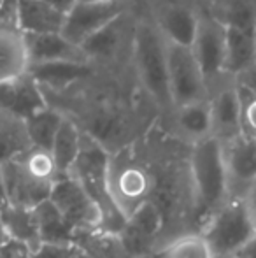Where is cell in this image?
Masks as SVG:
<instances>
[{
    "instance_id": "obj_5",
    "label": "cell",
    "mask_w": 256,
    "mask_h": 258,
    "mask_svg": "<svg viewBox=\"0 0 256 258\" xmlns=\"http://www.w3.org/2000/svg\"><path fill=\"white\" fill-rule=\"evenodd\" d=\"M49 201L75 232L100 228L102 223L100 207L81 186V183L68 174L60 176L55 181L49 194Z\"/></svg>"
},
{
    "instance_id": "obj_37",
    "label": "cell",
    "mask_w": 256,
    "mask_h": 258,
    "mask_svg": "<svg viewBox=\"0 0 256 258\" xmlns=\"http://www.w3.org/2000/svg\"><path fill=\"white\" fill-rule=\"evenodd\" d=\"M9 234H7V230H6V225H4V221H2V216H0V246H4L7 241H9Z\"/></svg>"
},
{
    "instance_id": "obj_26",
    "label": "cell",
    "mask_w": 256,
    "mask_h": 258,
    "mask_svg": "<svg viewBox=\"0 0 256 258\" xmlns=\"http://www.w3.org/2000/svg\"><path fill=\"white\" fill-rule=\"evenodd\" d=\"M25 121H27V130L28 137L32 141V146L49 151L53 146L56 132H58L60 125L63 121V114L48 105L46 109L35 112L34 116H30Z\"/></svg>"
},
{
    "instance_id": "obj_31",
    "label": "cell",
    "mask_w": 256,
    "mask_h": 258,
    "mask_svg": "<svg viewBox=\"0 0 256 258\" xmlns=\"http://www.w3.org/2000/svg\"><path fill=\"white\" fill-rule=\"evenodd\" d=\"M233 83H235L242 92L249 93L251 97H256V61L253 65H249L247 69H244L240 74H237L235 78H233Z\"/></svg>"
},
{
    "instance_id": "obj_39",
    "label": "cell",
    "mask_w": 256,
    "mask_h": 258,
    "mask_svg": "<svg viewBox=\"0 0 256 258\" xmlns=\"http://www.w3.org/2000/svg\"><path fill=\"white\" fill-rule=\"evenodd\" d=\"M254 61H256V51H254Z\"/></svg>"
},
{
    "instance_id": "obj_38",
    "label": "cell",
    "mask_w": 256,
    "mask_h": 258,
    "mask_svg": "<svg viewBox=\"0 0 256 258\" xmlns=\"http://www.w3.org/2000/svg\"><path fill=\"white\" fill-rule=\"evenodd\" d=\"M77 2H84V4H88V2H106V0H77Z\"/></svg>"
},
{
    "instance_id": "obj_6",
    "label": "cell",
    "mask_w": 256,
    "mask_h": 258,
    "mask_svg": "<svg viewBox=\"0 0 256 258\" xmlns=\"http://www.w3.org/2000/svg\"><path fill=\"white\" fill-rule=\"evenodd\" d=\"M125 11L121 0H106V2H77L70 13L65 16L60 34L70 44L81 48L93 34L120 18Z\"/></svg>"
},
{
    "instance_id": "obj_25",
    "label": "cell",
    "mask_w": 256,
    "mask_h": 258,
    "mask_svg": "<svg viewBox=\"0 0 256 258\" xmlns=\"http://www.w3.org/2000/svg\"><path fill=\"white\" fill-rule=\"evenodd\" d=\"M123 35H125V27H123V14H121L120 18H116L109 25L100 28L97 34H93L81 46V49L90 61L95 60V58H111L120 49Z\"/></svg>"
},
{
    "instance_id": "obj_23",
    "label": "cell",
    "mask_w": 256,
    "mask_h": 258,
    "mask_svg": "<svg viewBox=\"0 0 256 258\" xmlns=\"http://www.w3.org/2000/svg\"><path fill=\"white\" fill-rule=\"evenodd\" d=\"M74 244L81 248L90 258H132L125 249L120 235L99 228L75 232Z\"/></svg>"
},
{
    "instance_id": "obj_27",
    "label": "cell",
    "mask_w": 256,
    "mask_h": 258,
    "mask_svg": "<svg viewBox=\"0 0 256 258\" xmlns=\"http://www.w3.org/2000/svg\"><path fill=\"white\" fill-rule=\"evenodd\" d=\"M151 258H212V255L198 232H188L165 242L160 251Z\"/></svg>"
},
{
    "instance_id": "obj_10",
    "label": "cell",
    "mask_w": 256,
    "mask_h": 258,
    "mask_svg": "<svg viewBox=\"0 0 256 258\" xmlns=\"http://www.w3.org/2000/svg\"><path fill=\"white\" fill-rule=\"evenodd\" d=\"M0 170H2L7 202L11 206L35 209L39 204L49 199L55 183H46L34 177L18 158L2 163Z\"/></svg>"
},
{
    "instance_id": "obj_18",
    "label": "cell",
    "mask_w": 256,
    "mask_h": 258,
    "mask_svg": "<svg viewBox=\"0 0 256 258\" xmlns=\"http://www.w3.org/2000/svg\"><path fill=\"white\" fill-rule=\"evenodd\" d=\"M256 30L225 27V74H237L254 63Z\"/></svg>"
},
{
    "instance_id": "obj_3",
    "label": "cell",
    "mask_w": 256,
    "mask_h": 258,
    "mask_svg": "<svg viewBox=\"0 0 256 258\" xmlns=\"http://www.w3.org/2000/svg\"><path fill=\"white\" fill-rule=\"evenodd\" d=\"M135 61L144 86L160 107L170 109V88L167 69V42L158 27L142 23L135 32Z\"/></svg>"
},
{
    "instance_id": "obj_42",
    "label": "cell",
    "mask_w": 256,
    "mask_h": 258,
    "mask_svg": "<svg viewBox=\"0 0 256 258\" xmlns=\"http://www.w3.org/2000/svg\"><path fill=\"white\" fill-rule=\"evenodd\" d=\"M149 258H151V256H149Z\"/></svg>"
},
{
    "instance_id": "obj_17",
    "label": "cell",
    "mask_w": 256,
    "mask_h": 258,
    "mask_svg": "<svg viewBox=\"0 0 256 258\" xmlns=\"http://www.w3.org/2000/svg\"><path fill=\"white\" fill-rule=\"evenodd\" d=\"M28 67L25 34L20 28L0 27V83L20 78L28 72Z\"/></svg>"
},
{
    "instance_id": "obj_15",
    "label": "cell",
    "mask_w": 256,
    "mask_h": 258,
    "mask_svg": "<svg viewBox=\"0 0 256 258\" xmlns=\"http://www.w3.org/2000/svg\"><path fill=\"white\" fill-rule=\"evenodd\" d=\"M198 20L200 18L192 9L174 4L161 11L160 20H158V30L170 44L192 48L198 32Z\"/></svg>"
},
{
    "instance_id": "obj_30",
    "label": "cell",
    "mask_w": 256,
    "mask_h": 258,
    "mask_svg": "<svg viewBox=\"0 0 256 258\" xmlns=\"http://www.w3.org/2000/svg\"><path fill=\"white\" fill-rule=\"evenodd\" d=\"M237 90H239L240 100H242V134L256 137V97L242 92L239 86Z\"/></svg>"
},
{
    "instance_id": "obj_9",
    "label": "cell",
    "mask_w": 256,
    "mask_h": 258,
    "mask_svg": "<svg viewBox=\"0 0 256 258\" xmlns=\"http://www.w3.org/2000/svg\"><path fill=\"white\" fill-rule=\"evenodd\" d=\"M212 137L226 144L242 134V100L235 83L223 85L209 97Z\"/></svg>"
},
{
    "instance_id": "obj_33",
    "label": "cell",
    "mask_w": 256,
    "mask_h": 258,
    "mask_svg": "<svg viewBox=\"0 0 256 258\" xmlns=\"http://www.w3.org/2000/svg\"><path fill=\"white\" fill-rule=\"evenodd\" d=\"M242 197H244V201H246V207H247V211H249L251 221H253L254 230H256V183L242 195Z\"/></svg>"
},
{
    "instance_id": "obj_34",
    "label": "cell",
    "mask_w": 256,
    "mask_h": 258,
    "mask_svg": "<svg viewBox=\"0 0 256 258\" xmlns=\"http://www.w3.org/2000/svg\"><path fill=\"white\" fill-rule=\"evenodd\" d=\"M41 2L55 7L56 11H60V13H63L65 16H67V14L72 11V7L77 4V0H41Z\"/></svg>"
},
{
    "instance_id": "obj_12",
    "label": "cell",
    "mask_w": 256,
    "mask_h": 258,
    "mask_svg": "<svg viewBox=\"0 0 256 258\" xmlns=\"http://www.w3.org/2000/svg\"><path fill=\"white\" fill-rule=\"evenodd\" d=\"M48 107L46 97L39 83L32 78L30 72L13 79L0 83V109L21 119H28L35 112Z\"/></svg>"
},
{
    "instance_id": "obj_21",
    "label": "cell",
    "mask_w": 256,
    "mask_h": 258,
    "mask_svg": "<svg viewBox=\"0 0 256 258\" xmlns=\"http://www.w3.org/2000/svg\"><path fill=\"white\" fill-rule=\"evenodd\" d=\"M34 213L42 244H70L74 242L75 230L65 221V218L51 204L49 199L35 207Z\"/></svg>"
},
{
    "instance_id": "obj_1",
    "label": "cell",
    "mask_w": 256,
    "mask_h": 258,
    "mask_svg": "<svg viewBox=\"0 0 256 258\" xmlns=\"http://www.w3.org/2000/svg\"><path fill=\"white\" fill-rule=\"evenodd\" d=\"M188 170L195 211L197 216H204L205 221L230 199V181L223 144L212 136L195 143Z\"/></svg>"
},
{
    "instance_id": "obj_19",
    "label": "cell",
    "mask_w": 256,
    "mask_h": 258,
    "mask_svg": "<svg viewBox=\"0 0 256 258\" xmlns=\"http://www.w3.org/2000/svg\"><path fill=\"white\" fill-rule=\"evenodd\" d=\"M0 216H2L7 234H9V237L13 239V241H18V242H21V244H25L32 253L37 251L42 246L34 209L7 204L0 211Z\"/></svg>"
},
{
    "instance_id": "obj_16",
    "label": "cell",
    "mask_w": 256,
    "mask_h": 258,
    "mask_svg": "<svg viewBox=\"0 0 256 258\" xmlns=\"http://www.w3.org/2000/svg\"><path fill=\"white\" fill-rule=\"evenodd\" d=\"M65 14L41 0H18V25L23 34H60Z\"/></svg>"
},
{
    "instance_id": "obj_7",
    "label": "cell",
    "mask_w": 256,
    "mask_h": 258,
    "mask_svg": "<svg viewBox=\"0 0 256 258\" xmlns=\"http://www.w3.org/2000/svg\"><path fill=\"white\" fill-rule=\"evenodd\" d=\"M192 51L211 97L212 85L225 74V27L218 20L200 18Z\"/></svg>"
},
{
    "instance_id": "obj_32",
    "label": "cell",
    "mask_w": 256,
    "mask_h": 258,
    "mask_svg": "<svg viewBox=\"0 0 256 258\" xmlns=\"http://www.w3.org/2000/svg\"><path fill=\"white\" fill-rule=\"evenodd\" d=\"M30 255L32 251L27 246L13 241V239H9L6 244L0 246V258H30Z\"/></svg>"
},
{
    "instance_id": "obj_41",
    "label": "cell",
    "mask_w": 256,
    "mask_h": 258,
    "mask_svg": "<svg viewBox=\"0 0 256 258\" xmlns=\"http://www.w3.org/2000/svg\"><path fill=\"white\" fill-rule=\"evenodd\" d=\"M146 258H149V256H146Z\"/></svg>"
},
{
    "instance_id": "obj_22",
    "label": "cell",
    "mask_w": 256,
    "mask_h": 258,
    "mask_svg": "<svg viewBox=\"0 0 256 258\" xmlns=\"http://www.w3.org/2000/svg\"><path fill=\"white\" fill-rule=\"evenodd\" d=\"M81 134L82 130L79 128L77 123L63 116V121L56 132L51 150H49L60 176H67L70 172L72 165L77 158L79 146H81Z\"/></svg>"
},
{
    "instance_id": "obj_20",
    "label": "cell",
    "mask_w": 256,
    "mask_h": 258,
    "mask_svg": "<svg viewBox=\"0 0 256 258\" xmlns=\"http://www.w3.org/2000/svg\"><path fill=\"white\" fill-rule=\"evenodd\" d=\"M32 148L27 121L0 109V165L20 158Z\"/></svg>"
},
{
    "instance_id": "obj_36",
    "label": "cell",
    "mask_w": 256,
    "mask_h": 258,
    "mask_svg": "<svg viewBox=\"0 0 256 258\" xmlns=\"http://www.w3.org/2000/svg\"><path fill=\"white\" fill-rule=\"evenodd\" d=\"M7 204H9V202H7V194H6V186H4L2 170H0V211H2Z\"/></svg>"
},
{
    "instance_id": "obj_40",
    "label": "cell",
    "mask_w": 256,
    "mask_h": 258,
    "mask_svg": "<svg viewBox=\"0 0 256 258\" xmlns=\"http://www.w3.org/2000/svg\"><path fill=\"white\" fill-rule=\"evenodd\" d=\"M0 4H2V0H0Z\"/></svg>"
},
{
    "instance_id": "obj_13",
    "label": "cell",
    "mask_w": 256,
    "mask_h": 258,
    "mask_svg": "<svg viewBox=\"0 0 256 258\" xmlns=\"http://www.w3.org/2000/svg\"><path fill=\"white\" fill-rule=\"evenodd\" d=\"M25 44L30 65L55 61L90 63L82 49L70 44L62 34H25Z\"/></svg>"
},
{
    "instance_id": "obj_2",
    "label": "cell",
    "mask_w": 256,
    "mask_h": 258,
    "mask_svg": "<svg viewBox=\"0 0 256 258\" xmlns=\"http://www.w3.org/2000/svg\"><path fill=\"white\" fill-rule=\"evenodd\" d=\"M198 234L211 249L212 258H233L256 234L244 197H230L202 223Z\"/></svg>"
},
{
    "instance_id": "obj_4",
    "label": "cell",
    "mask_w": 256,
    "mask_h": 258,
    "mask_svg": "<svg viewBox=\"0 0 256 258\" xmlns=\"http://www.w3.org/2000/svg\"><path fill=\"white\" fill-rule=\"evenodd\" d=\"M167 69L174 109L209 100V88L193 56L192 48H183L167 42Z\"/></svg>"
},
{
    "instance_id": "obj_24",
    "label": "cell",
    "mask_w": 256,
    "mask_h": 258,
    "mask_svg": "<svg viewBox=\"0 0 256 258\" xmlns=\"http://www.w3.org/2000/svg\"><path fill=\"white\" fill-rule=\"evenodd\" d=\"M176 125H178L181 136L193 141V144L205 137H211L212 126L209 100L178 107L176 109Z\"/></svg>"
},
{
    "instance_id": "obj_11",
    "label": "cell",
    "mask_w": 256,
    "mask_h": 258,
    "mask_svg": "<svg viewBox=\"0 0 256 258\" xmlns=\"http://www.w3.org/2000/svg\"><path fill=\"white\" fill-rule=\"evenodd\" d=\"M225 163L228 170L230 197H242L256 183V137L240 134L223 144Z\"/></svg>"
},
{
    "instance_id": "obj_14",
    "label": "cell",
    "mask_w": 256,
    "mask_h": 258,
    "mask_svg": "<svg viewBox=\"0 0 256 258\" xmlns=\"http://www.w3.org/2000/svg\"><path fill=\"white\" fill-rule=\"evenodd\" d=\"M28 72L39 83L42 92L62 93L75 81H82L92 74L90 63H72V61H55V63L30 65Z\"/></svg>"
},
{
    "instance_id": "obj_29",
    "label": "cell",
    "mask_w": 256,
    "mask_h": 258,
    "mask_svg": "<svg viewBox=\"0 0 256 258\" xmlns=\"http://www.w3.org/2000/svg\"><path fill=\"white\" fill-rule=\"evenodd\" d=\"M30 258H88L81 248L70 244H42L37 251H34Z\"/></svg>"
},
{
    "instance_id": "obj_8",
    "label": "cell",
    "mask_w": 256,
    "mask_h": 258,
    "mask_svg": "<svg viewBox=\"0 0 256 258\" xmlns=\"http://www.w3.org/2000/svg\"><path fill=\"white\" fill-rule=\"evenodd\" d=\"M109 191L125 216H130L151 195V177L146 169L135 163L109 169Z\"/></svg>"
},
{
    "instance_id": "obj_28",
    "label": "cell",
    "mask_w": 256,
    "mask_h": 258,
    "mask_svg": "<svg viewBox=\"0 0 256 258\" xmlns=\"http://www.w3.org/2000/svg\"><path fill=\"white\" fill-rule=\"evenodd\" d=\"M23 167L32 174L34 177L46 183H55L60 177L58 170H56L55 160H53L51 153L48 150H41V148H32L23 156H20Z\"/></svg>"
},
{
    "instance_id": "obj_35",
    "label": "cell",
    "mask_w": 256,
    "mask_h": 258,
    "mask_svg": "<svg viewBox=\"0 0 256 258\" xmlns=\"http://www.w3.org/2000/svg\"><path fill=\"white\" fill-rule=\"evenodd\" d=\"M233 258H256V234L235 253Z\"/></svg>"
}]
</instances>
